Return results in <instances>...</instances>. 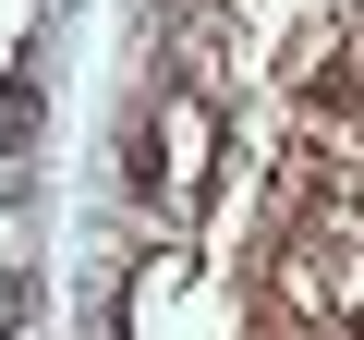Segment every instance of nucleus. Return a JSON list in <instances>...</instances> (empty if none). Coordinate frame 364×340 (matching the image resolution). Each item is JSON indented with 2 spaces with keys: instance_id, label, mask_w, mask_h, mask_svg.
<instances>
[{
  "instance_id": "f257e3e1",
  "label": "nucleus",
  "mask_w": 364,
  "mask_h": 340,
  "mask_svg": "<svg viewBox=\"0 0 364 340\" xmlns=\"http://www.w3.org/2000/svg\"><path fill=\"white\" fill-rule=\"evenodd\" d=\"M37 122H49L37 73H0V158H25V146H37Z\"/></svg>"
},
{
  "instance_id": "f03ea898",
  "label": "nucleus",
  "mask_w": 364,
  "mask_h": 340,
  "mask_svg": "<svg viewBox=\"0 0 364 340\" xmlns=\"http://www.w3.org/2000/svg\"><path fill=\"white\" fill-rule=\"evenodd\" d=\"M25 316H37V280H25V267H13V280H0V340H13V328H25Z\"/></svg>"
}]
</instances>
